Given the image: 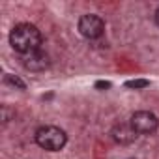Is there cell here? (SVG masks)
Returning <instances> with one entry per match:
<instances>
[{
    "instance_id": "277c9868",
    "label": "cell",
    "mask_w": 159,
    "mask_h": 159,
    "mask_svg": "<svg viewBox=\"0 0 159 159\" xmlns=\"http://www.w3.org/2000/svg\"><path fill=\"white\" fill-rule=\"evenodd\" d=\"M133 129L139 133V135H150L157 129V116L150 111H139L131 116V122Z\"/></svg>"
},
{
    "instance_id": "8992f818",
    "label": "cell",
    "mask_w": 159,
    "mask_h": 159,
    "mask_svg": "<svg viewBox=\"0 0 159 159\" xmlns=\"http://www.w3.org/2000/svg\"><path fill=\"white\" fill-rule=\"evenodd\" d=\"M112 139L118 142V144H131L135 142V139L139 137V133L133 129L131 124H116L112 127Z\"/></svg>"
},
{
    "instance_id": "ba28073f",
    "label": "cell",
    "mask_w": 159,
    "mask_h": 159,
    "mask_svg": "<svg viewBox=\"0 0 159 159\" xmlns=\"http://www.w3.org/2000/svg\"><path fill=\"white\" fill-rule=\"evenodd\" d=\"M127 88H135V90H140V88H146L150 86V81H146V79H133V81H127L125 83Z\"/></svg>"
},
{
    "instance_id": "8fae6325",
    "label": "cell",
    "mask_w": 159,
    "mask_h": 159,
    "mask_svg": "<svg viewBox=\"0 0 159 159\" xmlns=\"http://www.w3.org/2000/svg\"><path fill=\"white\" fill-rule=\"evenodd\" d=\"M155 23H157V26H159V8H157V11H155Z\"/></svg>"
},
{
    "instance_id": "7a4b0ae2",
    "label": "cell",
    "mask_w": 159,
    "mask_h": 159,
    "mask_svg": "<svg viewBox=\"0 0 159 159\" xmlns=\"http://www.w3.org/2000/svg\"><path fill=\"white\" fill-rule=\"evenodd\" d=\"M66 142H67V135L64 133V129L56 125H45L36 131V144L43 150L58 152L66 146Z\"/></svg>"
},
{
    "instance_id": "6da1fadb",
    "label": "cell",
    "mask_w": 159,
    "mask_h": 159,
    "mask_svg": "<svg viewBox=\"0 0 159 159\" xmlns=\"http://www.w3.org/2000/svg\"><path fill=\"white\" fill-rule=\"evenodd\" d=\"M10 45L19 54H23V56L25 54H30V52H36L41 47V34L30 23L15 25L13 30L10 32Z\"/></svg>"
},
{
    "instance_id": "5b68a950",
    "label": "cell",
    "mask_w": 159,
    "mask_h": 159,
    "mask_svg": "<svg viewBox=\"0 0 159 159\" xmlns=\"http://www.w3.org/2000/svg\"><path fill=\"white\" fill-rule=\"evenodd\" d=\"M51 60L49 56L39 49L36 52H30V54H25L23 56V66L28 69V71H34V73H39V71H45L49 67Z\"/></svg>"
},
{
    "instance_id": "52a82bcc",
    "label": "cell",
    "mask_w": 159,
    "mask_h": 159,
    "mask_svg": "<svg viewBox=\"0 0 159 159\" xmlns=\"http://www.w3.org/2000/svg\"><path fill=\"white\" fill-rule=\"evenodd\" d=\"M4 83H6V84H11V86H17L19 90H25V88H26V84L21 81L19 77H15V75H10V73L4 77Z\"/></svg>"
},
{
    "instance_id": "9c48e42d",
    "label": "cell",
    "mask_w": 159,
    "mask_h": 159,
    "mask_svg": "<svg viewBox=\"0 0 159 159\" xmlns=\"http://www.w3.org/2000/svg\"><path fill=\"white\" fill-rule=\"evenodd\" d=\"M11 116H15V114H13L8 107H2V122H4V124H8V122L11 120Z\"/></svg>"
},
{
    "instance_id": "30bf717a",
    "label": "cell",
    "mask_w": 159,
    "mask_h": 159,
    "mask_svg": "<svg viewBox=\"0 0 159 159\" xmlns=\"http://www.w3.org/2000/svg\"><path fill=\"white\" fill-rule=\"evenodd\" d=\"M96 88L98 90H107V88H111V83L109 81H98L96 83Z\"/></svg>"
},
{
    "instance_id": "3957f363",
    "label": "cell",
    "mask_w": 159,
    "mask_h": 159,
    "mask_svg": "<svg viewBox=\"0 0 159 159\" xmlns=\"http://www.w3.org/2000/svg\"><path fill=\"white\" fill-rule=\"evenodd\" d=\"M79 32L86 39H98L105 32V21L99 15H94V13L83 15L79 19Z\"/></svg>"
}]
</instances>
